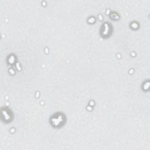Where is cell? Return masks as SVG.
<instances>
[{
    "label": "cell",
    "instance_id": "6da1fadb",
    "mask_svg": "<svg viewBox=\"0 0 150 150\" xmlns=\"http://www.w3.org/2000/svg\"><path fill=\"white\" fill-rule=\"evenodd\" d=\"M65 121L64 115L60 112H57L54 114L50 118V123L54 127H62Z\"/></svg>",
    "mask_w": 150,
    "mask_h": 150
},
{
    "label": "cell",
    "instance_id": "7a4b0ae2",
    "mask_svg": "<svg viewBox=\"0 0 150 150\" xmlns=\"http://www.w3.org/2000/svg\"><path fill=\"white\" fill-rule=\"evenodd\" d=\"M1 119L4 122H8L11 121L12 118V114L11 111L7 108H2L1 110Z\"/></svg>",
    "mask_w": 150,
    "mask_h": 150
},
{
    "label": "cell",
    "instance_id": "3957f363",
    "mask_svg": "<svg viewBox=\"0 0 150 150\" xmlns=\"http://www.w3.org/2000/svg\"><path fill=\"white\" fill-rule=\"evenodd\" d=\"M111 32V26L108 23H104L102 26L101 35L103 37H108Z\"/></svg>",
    "mask_w": 150,
    "mask_h": 150
},
{
    "label": "cell",
    "instance_id": "277c9868",
    "mask_svg": "<svg viewBox=\"0 0 150 150\" xmlns=\"http://www.w3.org/2000/svg\"><path fill=\"white\" fill-rule=\"evenodd\" d=\"M8 63L10 64H12L14 63L15 61V57L13 55H11L9 57H8Z\"/></svg>",
    "mask_w": 150,
    "mask_h": 150
},
{
    "label": "cell",
    "instance_id": "5b68a950",
    "mask_svg": "<svg viewBox=\"0 0 150 150\" xmlns=\"http://www.w3.org/2000/svg\"><path fill=\"white\" fill-rule=\"evenodd\" d=\"M137 23H135V22L132 23L131 24V26H132V28L133 29H137V28L138 27V26H135V25H137ZM137 26H138V25H137Z\"/></svg>",
    "mask_w": 150,
    "mask_h": 150
}]
</instances>
